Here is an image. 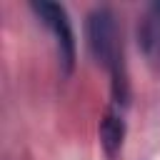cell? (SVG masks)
I'll list each match as a JSON object with an SVG mask.
<instances>
[{"label": "cell", "mask_w": 160, "mask_h": 160, "mask_svg": "<svg viewBox=\"0 0 160 160\" xmlns=\"http://www.w3.org/2000/svg\"><path fill=\"white\" fill-rule=\"evenodd\" d=\"M88 48L98 62L112 68V75H118V65H120L118 25H115V15L108 8H98L88 15Z\"/></svg>", "instance_id": "6da1fadb"}, {"label": "cell", "mask_w": 160, "mask_h": 160, "mask_svg": "<svg viewBox=\"0 0 160 160\" xmlns=\"http://www.w3.org/2000/svg\"><path fill=\"white\" fill-rule=\"evenodd\" d=\"M152 12L160 18V0H158V2H152Z\"/></svg>", "instance_id": "277c9868"}, {"label": "cell", "mask_w": 160, "mask_h": 160, "mask_svg": "<svg viewBox=\"0 0 160 160\" xmlns=\"http://www.w3.org/2000/svg\"><path fill=\"white\" fill-rule=\"evenodd\" d=\"M30 8L52 30V35L58 40V52H60L62 68H65V72H70L75 65V35H72V25H70L65 8L58 2H50V0H40V2L35 0V2H30Z\"/></svg>", "instance_id": "7a4b0ae2"}, {"label": "cell", "mask_w": 160, "mask_h": 160, "mask_svg": "<svg viewBox=\"0 0 160 160\" xmlns=\"http://www.w3.org/2000/svg\"><path fill=\"white\" fill-rule=\"evenodd\" d=\"M122 135H125V122L122 118L115 112V110H108V115L102 118L100 122V138H102V145L108 150V155H115L122 145Z\"/></svg>", "instance_id": "3957f363"}]
</instances>
